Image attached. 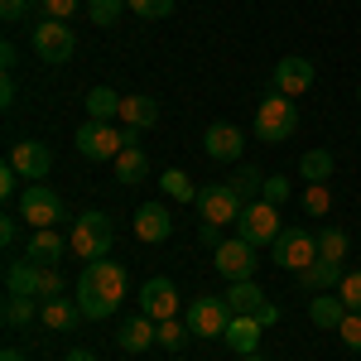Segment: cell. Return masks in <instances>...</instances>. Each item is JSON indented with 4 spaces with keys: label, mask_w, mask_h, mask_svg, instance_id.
Returning <instances> with one entry per match:
<instances>
[{
    "label": "cell",
    "mask_w": 361,
    "mask_h": 361,
    "mask_svg": "<svg viewBox=\"0 0 361 361\" xmlns=\"http://www.w3.org/2000/svg\"><path fill=\"white\" fill-rule=\"evenodd\" d=\"M78 308H82L92 323H106L116 308L126 304V294H130V275H126V265L121 260H87L82 275H78Z\"/></svg>",
    "instance_id": "obj_1"
},
{
    "label": "cell",
    "mask_w": 361,
    "mask_h": 361,
    "mask_svg": "<svg viewBox=\"0 0 361 361\" xmlns=\"http://www.w3.org/2000/svg\"><path fill=\"white\" fill-rule=\"evenodd\" d=\"M68 246H73V255L78 260H106L116 246V226L106 212H82L78 222H73V231H68Z\"/></svg>",
    "instance_id": "obj_2"
},
{
    "label": "cell",
    "mask_w": 361,
    "mask_h": 361,
    "mask_svg": "<svg viewBox=\"0 0 361 361\" xmlns=\"http://www.w3.org/2000/svg\"><path fill=\"white\" fill-rule=\"evenodd\" d=\"M255 135L265 140V145H284V140L299 135V106H294V97L270 92V97L255 106Z\"/></svg>",
    "instance_id": "obj_3"
},
{
    "label": "cell",
    "mask_w": 361,
    "mask_h": 361,
    "mask_svg": "<svg viewBox=\"0 0 361 361\" xmlns=\"http://www.w3.org/2000/svg\"><path fill=\"white\" fill-rule=\"evenodd\" d=\"M73 145H78V154H82V159L106 164V159H116V154L126 149V130H121L116 121H82V126H78V135H73Z\"/></svg>",
    "instance_id": "obj_4"
},
{
    "label": "cell",
    "mask_w": 361,
    "mask_h": 361,
    "mask_svg": "<svg viewBox=\"0 0 361 361\" xmlns=\"http://www.w3.org/2000/svg\"><path fill=\"white\" fill-rule=\"evenodd\" d=\"M29 44H34V54L44 58L49 68H63L68 58H73V49H78V34L68 29V20H39L34 25V34H29Z\"/></svg>",
    "instance_id": "obj_5"
},
{
    "label": "cell",
    "mask_w": 361,
    "mask_h": 361,
    "mask_svg": "<svg viewBox=\"0 0 361 361\" xmlns=\"http://www.w3.org/2000/svg\"><path fill=\"white\" fill-rule=\"evenodd\" d=\"M270 260L284 265V270H308L318 260V231H304V226H284L270 246Z\"/></svg>",
    "instance_id": "obj_6"
},
{
    "label": "cell",
    "mask_w": 361,
    "mask_h": 361,
    "mask_svg": "<svg viewBox=\"0 0 361 361\" xmlns=\"http://www.w3.org/2000/svg\"><path fill=\"white\" fill-rule=\"evenodd\" d=\"M231 318H236V313L226 308L222 294H197L193 304H188V313H183V323H188L193 337H222Z\"/></svg>",
    "instance_id": "obj_7"
},
{
    "label": "cell",
    "mask_w": 361,
    "mask_h": 361,
    "mask_svg": "<svg viewBox=\"0 0 361 361\" xmlns=\"http://www.w3.org/2000/svg\"><path fill=\"white\" fill-rule=\"evenodd\" d=\"M284 231L279 226V207L275 202H246V212H241V222H236V236L241 241H250V246L260 250V246H275V236Z\"/></svg>",
    "instance_id": "obj_8"
},
{
    "label": "cell",
    "mask_w": 361,
    "mask_h": 361,
    "mask_svg": "<svg viewBox=\"0 0 361 361\" xmlns=\"http://www.w3.org/2000/svg\"><path fill=\"white\" fill-rule=\"evenodd\" d=\"M197 212H202V222H212V226H236L241 212H246V202L236 197L231 183H207L197 193Z\"/></svg>",
    "instance_id": "obj_9"
},
{
    "label": "cell",
    "mask_w": 361,
    "mask_h": 361,
    "mask_svg": "<svg viewBox=\"0 0 361 361\" xmlns=\"http://www.w3.org/2000/svg\"><path fill=\"white\" fill-rule=\"evenodd\" d=\"M20 217H25L34 231L58 226V222H63V197H58L49 183H29L25 193H20Z\"/></svg>",
    "instance_id": "obj_10"
},
{
    "label": "cell",
    "mask_w": 361,
    "mask_h": 361,
    "mask_svg": "<svg viewBox=\"0 0 361 361\" xmlns=\"http://www.w3.org/2000/svg\"><path fill=\"white\" fill-rule=\"evenodd\" d=\"M212 265L222 270V279H250L255 275V265H260V250L250 246V241H241V236H231V241H222V246L212 250Z\"/></svg>",
    "instance_id": "obj_11"
},
{
    "label": "cell",
    "mask_w": 361,
    "mask_h": 361,
    "mask_svg": "<svg viewBox=\"0 0 361 361\" xmlns=\"http://www.w3.org/2000/svg\"><path fill=\"white\" fill-rule=\"evenodd\" d=\"M140 313L154 318V323L178 318V289H173V279H164V275L145 279V284H140Z\"/></svg>",
    "instance_id": "obj_12"
},
{
    "label": "cell",
    "mask_w": 361,
    "mask_h": 361,
    "mask_svg": "<svg viewBox=\"0 0 361 361\" xmlns=\"http://www.w3.org/2000/svg\"><path fill=\"white\" fill-rule=\"evenodd\" d=\"M270 87H275L279 97H294V102H299L308 87H313V63H308V58H299V54L279 58L275 73H270Z\"/></svg>",
    "instance_id": "obj_13"
},
{
    "label": "cell",
    "mask_w": 361,
    "mask_h": 361,
    "mask_svg": "<svg viewBox=\"0 0 361 361\" xmlns=\"http://www.w3.org/2000/svg\"><path fill=\"white\" fill-rule=\"evenodd\" d=\"M10 164L20 169V178H25V183H39V178H49L54 154H49V145H44V140H15V145H10Z\"/></svg>",
    "instance_id": "obj_14"
},
{
    "label": "cell",
    "mask_w": 361,
    "mask_h": 361,
    "mask_svg": "<svg viewBox=\"0 0 361 361\" xmlns=\"http://www.w3.org/2000/svg\"><path fill=\"white\" fill-rule=\"evenodd\" d=\"M202 149H207V159H217V164H236L241 159V149H246V135L236 130V126H207V135H202Z\"/></svg>",
    "instance_id": "obj_15"
},
{
    "label": "cell",
    "mask_w": 361,
    "mask_h": 361,
    "mask_svg": "<svg viewBox=\"0 0 361 361\" xmlns=\"http://www.w3.org/2000/svg\"><path fill=\"white\" fill-rule=\"evenodd\" d=\"M116 342H121V352H149L154 342H159V323L154 318H145V313H135V318H126L121 323V333H116Z\"/></svg>",
    "instance_id": "obj_16"
},
{
    "label": "cell",
    "mask_w": 361,
    "mask_h": 361,
    "mask_svg": "<svg viewBox=\"0 0 361 361\" xmlns=\"http://www.w3.org/2000/svg\"><path fill=\"white\" fill-rule=\"evenodd\" d=\"M260 318H246V313H236L231 323H226V333H222V342L236 352V357H255L260 352Z\"/></svg>",
    "instance_id": "obj_17"
},
{
    "label": "cell",
    "mask_w": 361,
    "mask_h": 361,
    "mask_svg": "<svg viewBox=\"0 0 361 361\" xmlns=\"http://www.w3.org/2000/svg\"><path fill=\"white\" fill-rule=\"evenodd\" d=\"M169 231H173V217H169V207L164 202H140L135 207V236L140 241H164Z\"/></svg>",
    "instance_id": "obj_18"
},
{
    "label": "cell",
    "mask_w": 361,
    "mask_h": 361,
    "mask_svg": "<svg viewBox=\"0 0 361 361\" xmlns=\"http://www.w3.org/2000/svg\"><path fill=\"white\" fill-rule=\"evenodd\" d=\"M82 318L87 313L78 308V299H49V304H39V323H44L49 333H73Z\"/></svg>",
    "instance_id": "obj_19"
},
{
    "label": "cell",
    "mask_w": 361,
    "mask_h": 361,
    "mask_svg": "<svg viewBox=\"0 0 361 361\" xmlns=\"http://www.w3.org/2000/svg\"><path fill=\"white\" fill-rule=\"evenodd\" d=\"M111 173H116V183H126V188L145 183V173H149V154H145V145H126V149L111 159Z\"/></svg>",
    "instance_id": "obj_20"
},
{
    "label": "cell",
    "mask_w": 361,
    "mask_h": 361,
    "mask_svg": "<svg viewBox=\"0 0 361 361\" xmlns=\"http://www.w3.org/2000/svg\"><path fill=\"white\" fill-rule=\"evenodd\" d=\"M68 250H73V246H68V236H58L54 226H44V231H34V236H29L25 255L34 260V265H58Z\"/></svg>",
    "instance_id": "obj_21"
},
{
    "label": "cell",
    "mask_w": 361,
    "mask_h": 361,
    "mask_svg": "<svg viewBox=\"0 0 361 361\" xmlns=\"http://www.w3.org/2000/svg\"><path fill=\"white\" fill-rule=\"evenodd\" d=\"M39 270L44 265H34V260H5V294H29V299H39Z\"/></svg>",
    "instance_id": "obj_22"
},
{
    "label": "cell",
    "mask_w": 361,
    "mask_h": 361,
    "mask_svg": "<svg viewBox=\"0 0 361 361\" xmlns=\"http://www.w3.org/2000/svg\"><path fill=\"white\" fill-rule=\"evenodd\" d=\"M299 284H304L308 294H328V289H337L342 284V260H313L308 270H299Z\"/></svg>",
    "instance_id": "obj_23"
},
{
    "label": "cell",
    "mask_w": 361,
    "mask_h": 361,
    "mask_svg": "<svg viewBox=\"0 0 361 361\" xmlns=\"http://www.w3.org/2000/svg\"><path fill=\"white\" fill-rule=\"evenodd\" d=\"M222 299H226V308H231V313H246V318H255L260 308L270 304V299L260 294V284H255V279H236V284L226 289Z\"/></svg>",
    "instance_id": "obj_24"
},
{
    "label": "cell",
    "mask_w": 361,
    "mask_h": 361,
    "mask_svg": "<svg viewBox=\"0 0 361 361\" xmlns=\"http://www.w3.org/2000/svg\"><path fill=\"white\" fill-rule=\"evenodd\" d=\"M308 318H313V328H342L347 304L337 299V289H328V294H313V299H308Z\"/></svg>",
    "instance_id": "obj_25"
},
{
    "label": "cell",
    "mask_w": 361,
    "mask_h": 361,
    "mask_svg": "<svg viewBox=\"0 0 361 361\" xmlns=\"http://www.w3.org/2000/svg\"><path fill=\"white\" fill-rule=\"evenodd\" d=\"M333 173H337L333 149H308V154H299V178H304V183H328Z\"/></svg>",
    "instance_id": "obj_26"
},
{
    "label": "cell",
    "mask_w": 361,
    "mask_h": 361,
    "mask_svg": "<svg viewBox=\"0 0 361 361\" xmlns=\"http://www.w3.org/2000/svg\"><path fill=\"white\" fill-rule=\"evenodd\" d=\"M154 121H159V102H154V97H126V102H121V126L149 130Z\"/></svg>",
    "instance_id": "obj_27"
},
{
    "label": "cell",
    "mask_w": 361,
    "mask_h": 361,
    "mask_svg": "<svg viewBox=\"0 0 361 361\" xmlns=\"http://www.w3.org/2000/svg\"><path fill=\"white\" fill-rule=\"evenodd\" d=\"M0 318H5V328H10V333H20V328H29V323L39 318V304H34L29 294H5Z\"/></svg>",
    "instance_id": "obj_28"
},
{
    "label": "cell",
    "mask_w": 361,
    "mask_h": 361,
    "mask_svg": "<svg viewBox=\"0 0 361 361\" xmlns=\"http://www.w3.org/2000/svg\"><path fill=\"white\" fill-rule=\"evenodd\" d=\"M121 102L126 97H116L111 87H92L87 92V121H121Z\"/></svg>",
    "instance_id": "obj_29"
},
{
    "label": "cell",
    "mask_w": 361,
    "mask_h": 361,
    "mask_svg": "<svg viewBox=\"0 0 361 361\" xmlns=\"http://www.w3.org/2000/svg\"><path fill=\"white\" fill-rule=\"evenodd\" d=\"M159 188H164V197H173V202H197V193H202V188H193V178H188L183 169L159 173Z\"/></svg>",
    "instance_id": "obj_30"
},
{
    "label": "cell",
    "mask_w": 361,
    "mask_h": 361,
    "mask_svg": "<svg viewBox=\"0 0 361 361\" xmlns=\"http://www.w3.org/2000/svg\"><path fill=\"white\" fill-rule=\"evenodd\" d=\"M121 10H130L126 0H87V20L97 29H111L116 20H121Z\"/></svg>",
    "instance_id": "obj_31"
},
{
    "label": "cell",
    "mask_w": 361,
    "mask_h": 361,
    "mask_svg": "<svg viewBox=\"0 0 361 361\" xmlns=\"http://www.w3.org/2000/svg\"><path fill=\"white\" fill-rule=\"evenodd\" d=\"M226 183L236 188V197H241V202H260V188H265V178H260L255 169H236Z\"/></svg>",
    "instance_id": "obj_32"
},
{
    "label": "cell",
    "mask_w": 361,
    "mask_h": 361,
    "mask_svg": "<svg viewBox=\"0 0 361 361\" xmlns=\"http://www.w3.org/2000/svg\"><path fill=\"white\" fill-rule=\"evenodd\" d=\"M299 202H304L308 217H328V212H333V193H328V183H308Z\"/></svg>",
    "instance_id": "obj_33"
},
{
    "label": "cell",
    "mask_w": 361,
    "mask_h": 361,
    "mask_svg": "<svg viewBox=\"0 0 361 361\" xmlns=\"http://www.w3.org/2000/svg\"><path fill=\"white\" fill-rule=\"evenodd\" d=\"M318 255H323V260H347V231L323 226V231H318Z\"/></svg>",
    "instance_id": "obj_34"
},
{
    "label": "cell",
    "mask_w": 361,
    "mask_h": 361,
    "mask_svg": "<svg viewBox=\"0 0 361 361\" xmlns=\"http://www.w3.org/2000/svg\"><path fill=\"white\" fill-rule=\"evenodd\" d=\"M337 299L347 304V313H361V270H347L337 284Z\"/></svg>",
    "instance_id": "obj_35"
},
{
    "label": "cell",
    "mask_w": 361,
    "mask_h": 361,
    "mask_svg": "<svg viewBox=\"0 0 361 361\" xmlns=\"http://www.w3.org/2000/svg\"><path fill=\"white\" fill-rule=\"evenodd\" d=\"M188 323H178V318H169V323H159V347H169V352H183V342H188Z\"/></svg>",
    "instance_id": "obj_36"
},
{
    "label": "cell",
    "mask_w": 361,
    "mask_h": 361,
    "mask_svg": "<svg viewBox=\"0 0 361 361\" xmlns=\"http://www.w3.org/2000/svg\"><path fill=\"white\" fill-rule=\"evenodd\" d=\"M140 20H169L173 15V0H126Z\"/></svg>",
    "instance_id": "obj_37"
},
{
    "label": "cell",
    "mask_w": 361,
    "mask_h": 361,
    "mask_svg": "<svg viewBox=\"0 0 361 361\" xmlns=\"http://www.w3.org/2000/svg\"><path fill=\"white\" fill-rule=\"evenodd\" d=\"M49 299H63V275H58L54 265L39 270V304H49Z\"/></svg>",
    "instance_id": "obj_38"
},
{
    "label": "cell",
    "mask_w": 361,
    "mask_h": 361,
    "mask_svg": "<svg viewBox=\"0 0 361 361\" xmlns=\"http://www.w3.org/2000/svg\"><path fill=\"white\" fill-rule=\"evenodd\" d=\"M289 193H294V188H289V178H284V173H270V178H265V188H260V197H265V202H275V207H284Z\"/></svg>",
    "instance_id": "obj_39"
},
{
    "label": "cell",
    "mask_w": 361,
    "mask_h": 361,
    "mask_svg": "<svg viewBox=\"0 0 361 361\" xmlns=\"http://www.w3.org/2000/svg\"><path fill=\"white\" fill-rule=\"evenodd\" d=\"M34 5H39L49 20H73V15L82 10V0H34Z\"/></svg>",
    "instance_id": "obj_40"
},
{
    "label": "cell",
    "mask_w": 361,
    "mask_h": 361,
    "mask_svg": "<svg viewBox=\"0 0 361 361\" xmlns=\"http://www.w3.org/2000/svg\"><path fill=\"white\" fill-rule=\"evenodd\" d=\"M337 337H342V347L361 352V313H347V318H342V328H337Z\"/></svg>",
    "instance_id": "obj_41"
},
{
    "label": "cell",
    "mask_w": 361,
    "mask_h": 361,
    "mask_svg": "<svg viewBox=\"0 0 361 361\" xmlns=\"http://www.w3.org/2000/svg\"><path fill=\"white\" fill-rule=\"evenodd\" d=\"M29 5H34V0H0V20H5V25H20L29 15Z\"/></svg>",
    "instance_id": "obj_42"
},
{
    "label": "cell",
    "mask_w": 361,
    "mask_h": 361,
    "mask_svg": "<svg viewBox=\"0 0 361 361\" xmlns=\"http://www.w3.org/2000/svg\"><path fill=\"white\" fill-rule=\"evenodd\" d=\"M20 222H25V217H0V246L5 250L20 241Z\"/></svg>",
    "instance_id": "obj_43"
},
{
    "label": "cell",
    "mask_w": 361,
    "mask_h": 361,
    "mask_svg": "<svg viewBox=\"0 0 361 361\" xmlns=\"http://www.w3.org/2000/svg\"><path fill=\"white\" fill-rule=\"evenodd\" d=\"M197 241H202V246H212V250H217V246H222V241H226V236H222V226L202 222V226H197Z\"/></svg>",
    "instance_id": "obj_44"
},
{
    "label": "cell",
    "mask_w": 361,
    "mask_h": 361,
    "mask_svg": "<svg viewBox=\"0 0 361 361\" xmlns=\"http://www.w3.org/2000/svg\"><path fill=\"white\" fill-rule=\"evenodd\" d=\"M0 106H15V73L0 78Z\"/></svg>",
    "instance_id": "obj_45"
},
{
    "label": "cell",
    "mask_w": 361,
    "mask_h": 361,
    "mask_svg": "<svg viewBox=\"0 0 361 361\" xmlns=\"http://www.w3.org/2000/svg\"><path fill=\"white\" fill-rule=\"evenodd\" d=\"M0 63H5V73H15V63H20V54H15V44H0Z\"/></svg>",
    "instance_id": "obj_46"
},
{
    "label": "cell",
    "mask_w": 361,
    "mask_h": 361,
    "mask_svg": "<svg viewBox=\"0 0 361 361\" xmlns=\"http://www.w3.org/2000/svg\"><path fill=\"white\" fill-rule=\"evenodd\" d=\"M255 318H260V323L270 328V323H279V308H275V304H265V308H260V313H255Z\"/></svg>",
    "instance_id": "obj_47"
},
{
    "label": "cell",
    "mask_w": 361,
    "mask_h": 361,
    "mask_svg": "<svg viewBox=\"0 0 361 361\" xmlns=\"http://www.w3.org/2000/svg\"><path fill=\"white\" fill-rule=\"evenodd\" d=\"M63 361H97V352H87V347H73V352H68Z\"/></svg>",
    "instance_id": "obj_48"
},
{
    "label": "cell",
    "mask_w": 361,
    "mask_h": 361,
    "mask_svg": "<svg viewBox=\"0 0 361 361\" xmlns=\"http://www.w3.org/2000/svg\"><path fill=\"white\" fill-rule=\"evenodd\" d=\"M0 361H25V352H20V347H5V352H0Z\"/></svg>",
    "instance_id": "obj_49"
},
{
    "label": "cell",
    "mask_w": 361,
    "mask_h": 361,
    "mask_svg": "<svg viewBox=\"0 0 361 361\" xmlns=\"http://www.w3.org/2000/svg\"><path fill=\"white\" fill-rule=\"evenodd\" d=\"M241 361H265V357H241Z\"/></svg>",
    "instance_id": "obj_50"
},
{
    "label": "cell",
    "mask_w": 361,
    "mask_h": 361,
    "mask_svg": "<svg viewBox=\"0 0 361 361\" xmlns=\"http://www.w3.org/2000/svg\"><path fill=\"white\" fill-rule=\"evenodd\" d=\"M357 97H361V87H357Z\"/></svg>",
    "instance_id": "obj_51"
}]
</instances>
